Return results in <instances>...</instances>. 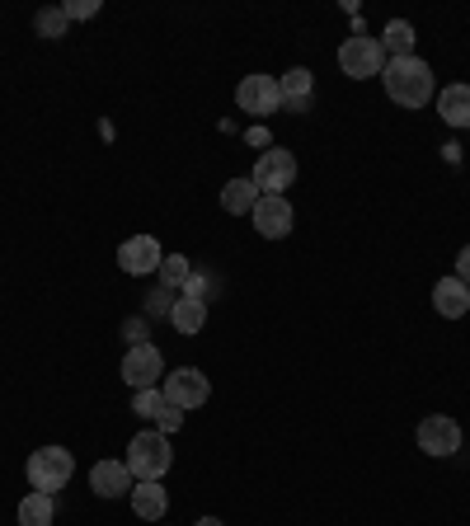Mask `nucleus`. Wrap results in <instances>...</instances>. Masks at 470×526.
<instances>
[{"instance_id":"nucleus-24","label":"nucleus","mask_w":470,"mask_h":526,"mask_svg":"<svg viewBox=\"0 0 470 526\" xmlns=\"http://www.w3.org/2000/svg\"><path fill=\"white\" fill-rule=\"evenodd\" d=\"M156 423H160L156 433H165V437H170V433H179V428H184V409L165 400V409H160V418H156Z\"/></svg>"},{"instance_id":"nucleus-23","label":"nucleus","mask_w":470,"mask_h":526,"mask_svg":"<svg viewBox=\"0 0 470 526\" xmlns=\"http://www.w3.org/2000/svg\"><path fill=\"white\" fill-rule=\"evenodd\" d=\"M160 409H165V395H160V386L156 390H132V414L160 418Z\"/></svg>"},{"instance_id":"nucleus-19","label":"nucleus","mask_w":470,"mask_h":526,"mask_svg":"<svg viewBox=\"0 0 470 526\" xmlns=\"http://www.w3.org/2000/svg\"><path fill=\"white\" fill-rule=\"evenodd\" d=\"M52 517H57V503H52V494H24L19 498V526H52Z\"/></svg>"},{"instance_id":"nucleus-14","label":"nucleus","mask_w":470,"mask_h":526,"mask_svg":"<svg viewBox=\"0 0 470 526\" xmlns=\"http://www.w3.org/2000/svg\"><path fill=\"white\" fill-rule=\"evenodd\" d=\"M433 306H438V315H447V320H461L470 310V287L461 278H442L438 287H433Z\"/></svg>"},{"instance_id":"nucleus-1","label":"nucleus","mask_w":470,"mask_h":526,"mask_svg":"<svg viewBox=\"0 0 470 526\" xmlns=\"http://www.w3.org/2000/svg\"><path fill=\"white\" fill-rule=\"evenodd\" d=\"M381 80H386V99L400 109H423L433 99V71L423 57H395V62H386Z\"/></svg>"},{"instance_id":"nucleus-28","label":"nucleus","mask_w":470,"mask_h":526,"mask_svg":"<svg viewBox=\"0 0 470 526\" xmlns=\"http://www.w3.org/2000/svg\"><path fill=\"white\" fill-rule=\"evenodd\" d=\"M123 334H127L132 343H146V325H141V320H127V325H123Z\"/></svg>"},{"instance_id":"nucleus-5","label":"nucleus","mask_w":470,"mask_h":526,"mask_svg":"<svg viewBox=\"0 0 470 526\" xmlns=\"http://www.w3.org/2000/svg\"><path fill=\"white\" fill-rule=\"evenodd\" d=\"M339 66H344L348 80H372L386 71V52H381V38H367V33H358V38H344V47H339Z\"/></svg>"},{"instance_id":"nucleus-21","label":"nucleus","mask_w":470,"mask_h":526,"mask_svg":"<svg viewBox=\"0 0 470 526\" xmlns=\"http://www.w3.org/2000/svg\"><path fill=\"white\" fill-rule=\"evenodd\" d=\"M193 278V263L184 259V254H165V263H160V287H184V282Z\"/></svg>"},{"instance_id":"nucleus-4","label":"nucleus","mask_w":470,"mask_h":526,"mask_svg":"<svg viewBox=\"0 0 470 526\" xmlns=\"http://www.w3.org/2000/svg\"><path fill=\"white\" fill-rule=\"evenodd\" d=\"M250 179L264 198H282V188H292V179H297V155L282 151V146H268V151L254 160Z\"/></svg>"},{"instance_id":"nucleus-27","label":"nucleus","mask_w":470,"mask_h":526,"mask_svg":"<svg viewBox=\"0 0 470 526\" xmlns=\"http://www.w3.org/2000/svg\"><path fill=\"white\" fill-rule=\"evenodd\" d=\"M456 278H461V282L470 287V245L461 249V254H456Z\"/></svg>"},{"instance_id":"nucleus-17","label":"nucleus","mask_w":470,"mask_h":526,"mask_svg":"<svg viewBox=\"0 0 470 526\" xmlns=\"http://www.w3.org/2000/svg\"><path fill=\"white\" fill-rule=\"evenodd\" d=\"M170 320H174V329H179L184 339H193V334H203V325H207V301H193V296H179V301H174V310H170Z\"/></svg>"},{"instance_id":"nucleus-13","label":"nucleus","mask_w":470,"mask_h":526,"mask_svg":"<svg viewBox=\"0 0 470 526\" xmlns=\"http://www.w3.org/2000/svg\"><path fill=\"white\" fill-rule=\"evenodd\" d=\"M127 498H132V512H137L141 522H160L170 512V494L160 489V480H137V489Z\"/></svg>"},{"instance_id":"nucleus-11","label":"nucleus","mask_w":470,"mask_h":526,"mask_svg":"<svg viewBox=\"0 0 470 526\" xmlns=\"http://www.w3.org/2000/svg\"><path fill=\"white\" fill-rule=\"evenodd\" d=\"M250 217H254V231L264 235V240H287L297 212H292V202H287V198H259Z\"/></svg>"},{"instance_id":"nucleus-3","label":"nucleus","mask_w":470,"mask_h":526,"mask_svg":"<svg viewBox=\"0 0 470 526\" xmlns=\"http://www.w3.org/2000/svg\"><path fill=\"white\" fill-rule=\"evenodd\" d=\"M24 470H29V484L38 494H57V489H66L71 475H76V456L66 447H38Z\"/></svg>"},{"instance_id":"nucleus-15","label":"nucleus","mask_w":470,"mask_h":526,"mask_svg":"<svg viewBox=\"0 0 470 526\" xmlns=\"http://www.w3.org/2000/svg\"><path fill=\"white\" fill-rule=\"evenodd\" d=\"M278 90H282V104H287V109H306V104H311V90H315V76L311 71H306V66H292V71H287V76L278 80Z\"/></svg>"},{"instance_id":"nucleus-20","label":"nucleus","mask_w":470,"mask_h":526,"mask_svg":"<svg viewBox=\"0 0 470 526\" xmlns=\"http://www.w3.org/2000/svg\"><path fill=\"white\" fill-rule=\"evenodd\" d=\"M381 52H391V62L395 57H414V24H409V19H391V24H386V43H381Z\"/></svg>"},{"instance_id":"nucleus-16","label":"nucleus","mask_w":470,"mask_h":526,"mask_svg":"<svg viewBox=\"0 0 470 526\" xmlns=\"http://www.w3.org/2000/svg\"><path fill=\"white\" fill-rule=\"evenodd\" d=\"M438 113L447 127H470V85H447L438 94Z\"/></svg>"},{"instance_id":"nucleus-7","label":"nucleus","mask_w":470,"mask_h":526,"mask_svg":"<svg viewBox=\"0 0 470 526\" xmlns=\"http://www.w3.org/2000/svg\"><path fill=\"white\" fill-rule=\"evenodd\" d=\"M235 104H240V113H254V118H268V113H278V109H282L278 80L264 76V71L245 76L240 85H235Z\"/></svg>"},{"instance_id":"nucleus-8","label":"nucleus","mask_w":470,"mask_h":526,"mask_svg":"<svg viewBox=\"0 0 470 526\" xmlns=\"http://www.w3.org/2000/svg\"><path fill=\"white\" fill-rule=\"evenodd\" d=\"M165 400L179 404V409H203L212 400V381L198 367H179V372L165 376Z\"/></svg>"},{"instance_id":"nucleus-29","label":"nucleus","mask_w":470,"mask_h":526,"mask_svg":"<svg viewBox=\"0 0 470 526\" xmlns=\"http://www.w3.org/2000/svg\"><path fill=\"white\" fill-rule=\"evenodd\" d=\"M193 526H221V522H217V517H198V522H193Z\"/></svg>"},{"instance_id":"nucleus-25","label":"nucleus","mask_w":470,"mask_h":526,"mask_svg":"<svg viewBox=\"0 0 470 526\" xmlns=\"http://www.w3.org/2000/svg\"><path fill=\"white\" fill-rule=\"evenodd\" d=\"M174 310V292L170 287H156V292L146 296V315H170Z\"/></svg>"},{"instance_id":"nucleus-12","label":"nucleus","mask_w":470,"mask_h":526,"mask_svg":"<svg viewBox=\"0 0 470 526\" xmlns=\"http://www.w3.org/2000/svg\"><path fill=\"white\" fill-rule=\"evenodd\" d=\"M90 489L99 498H123V494H132V489H137V480H132L127 461H94Z\"/></svg>"},{"instance_id":"nucleus-9","label":"nucleus","mask_w":470,"mask_h":526,"mask_svg":"<svg viewBox=\"0 0 470 526\" xmlns=\"http://www.w3.org/2000/svg\"><path fill=\"white\" fill-rule=\"evenodd\" d=\"M419 447L428 456H456L461 451V423L452 414H428L419 423Z\"/></svg>"},{"instance_id":"nucleus-18","label":"nucleus","mask_w":470,"mask_h":526,"mask_svg":"<svg viewBox=\"0 0 470 526\" xmlns=\"http://www.w3.org/2000/svg\"><path fill=\"white\" fill-rule=\"evenodd\" d=\"M264 198L259 188H254V179H231V184L221 188V207L231 212V217H245V212H254V202Z\"/></svg>"},{"instance_id":"nucleus-10","label":"nucleus","mask_w":470,"mask_h":526,"mask_svg":"<svg viewBox=\"0 0 470 526\" xmlns=\"http://www.w3.org/2000/svg\"><path fill=\"white\" fill-rule=\"evenodd\" d=\"M118 263H123V273H132V278L160 273V263H165V254H160V240H156V235H132V240H123V245H118Z\"/></svg>"},{"instance_id":"nucleus-2","label":"nucleus","mask_w":470,"mask_h":526,"mask_svg":"<svg viewBox=\"0 0 470 526\" xmlns=\"http://www.w3.org/2000/svg\"><path fill=\"white\" fill-rule=\"evenodd\" d=\"M170 465H174V451L165 433H137L127 442V470H132V480H165Z\"/></svg>"},{"instance_id":"nucleus-22","label":"nucleus","mask_w":470,"mask_h":526,"mask_svg":"<svg viewBox=\"0 0 470 526\" xmlns=\"http://www.w3.org/2000/svg\"><path fill=\"white\" fill-rule=\"evenodd\" d=\"M66 24H71V19H66L62 10H38V15H33V29H38V38H47V43L66 38Z\"/></svg>"},{"instance_id":"nucleus-26","label":"nucleus","mask_w":470,"mask_h":526,"mask_svg":"<svg viewBox=\"0 0 470 526\" xmlns=\"http://www.w3.org/2000/svg\"><path fill=\"white\" fill-rule=\"evenodd\" d=\"M62 15L66 19H94V15H99V0H66Z\"/></svg>"},{"instance_id":"nucleus-6","label":"nucleus","mask_w":470,"mask_h":526,"mask_svg":"<svg viewBox=\"0 0 470 526\" xmlns=\"http://www.w3.org/2000/svg\"><path fill=\"white\" fill-rule=\"evenodd\" d=\"M160 376H165V362H160L156 343H132L123 353V386L127 390H156Z\"/></svg>"}]
</instances>
